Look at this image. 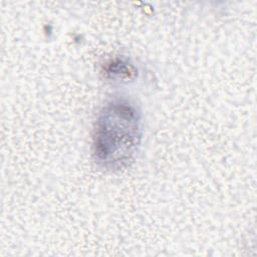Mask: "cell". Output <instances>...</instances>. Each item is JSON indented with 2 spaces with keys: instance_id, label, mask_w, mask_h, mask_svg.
I'll return each mask as SVG.
<instances>
[{
  "instance_id": "1",
  "label": "cell",
  "mask_w": 257,
  "mask_h": 257,
  "mask_svg": "<svg viewBox=\"0 0 257 257\" xmlns=\"http://www.w3.org/2000/svg\"><path fill=\"white\" fill-rule=\"evenodd\" d=\"M142 137L138 109L123 100H112L101 110L94 128L93 155L98 165L120 170L133 161Z\"/></svg>"
}]
</instances>
